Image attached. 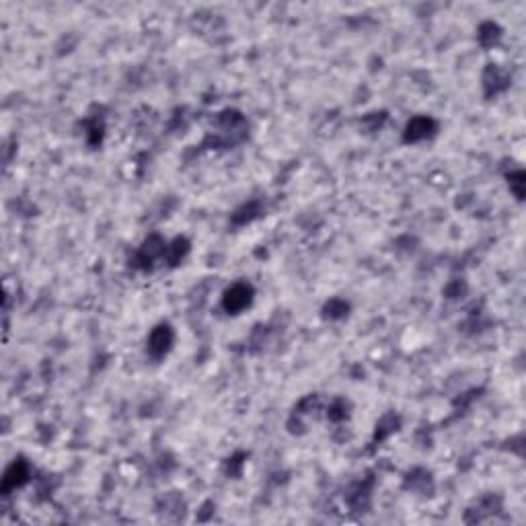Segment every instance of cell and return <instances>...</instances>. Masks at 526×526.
Returning a JSON list of instances; mask_svg holds the SVG:
<instances>
[{"instance_id":"cell-3","label":"cell","mask_w":526,"mask_h":526,"mask_svg":"<svg viewBox=\"0 0 526 526\" xmlns=\"http://www.w3.org/2000/svg\"><path fill=\"white\" fill-rule=\"evenodd\" d=\"M29 477H31V471H29V467L25 461H15V463L8 467V471L4 473V479H2V491L4 493H8V491H13V489H17V487H21L29 481Z\"/></svg>"},{"instance_id":"cell-4","label":"cell","mask_w":526,"mask_h":526,"mask_svg":"<svg viewBox=\"0 0 526 526\" xmlns=\"http://www.w3.org/2000/svg\"><path fill=\"white\" fill-rule=\"evenodd\" d=\"M436 132V122L430 118H416L405 130V142H420Z\"/></svg>"},{"instance_id":"cell-1","label":"cell","mask_w":526,"mask_h":526,"mask_svg":"<svg viewBox=\"0 0 526 526\" xmlns=\"http://www.w3.org/2000/svg\"><path fill=\"white\" fill-rule=\"evenodd\" d=\"M253 288L249 284H234L232 288L227 290V295L222 298V307L227 313L239 315L241 311H245L253 302Z\"/></svg>"},{"instance_id":"cell-5","label":"cell","mask_w":526,"mask_h":526,"mask_svg":"<svg viewBox=\"0 0 526 526\" xmlns=\"http://www.w3.org/2000/svg\"><path fill=\"white\" fill-rule=\"evenodd\" d=\"M190 251V243L185 241V239H175L171 245H167V253H165V257H167L168 263H179L185 255Z\"/></svg>"},{"instance_id":"cell-2","label":"cell","mask_w":526,"mask_h":526,"mask_svg":"<svg viewBox=\"0 0 526 526\" xmlns=\"http://www.w3.org/2000/svg\"><path fill=\"white\" fill-rule=\"evenodd\" d=\"M173 329L168 325H159L156 329H152V333L148 337V352L152 358H163L173 345Z\"/></svg>"}]
</instances>
